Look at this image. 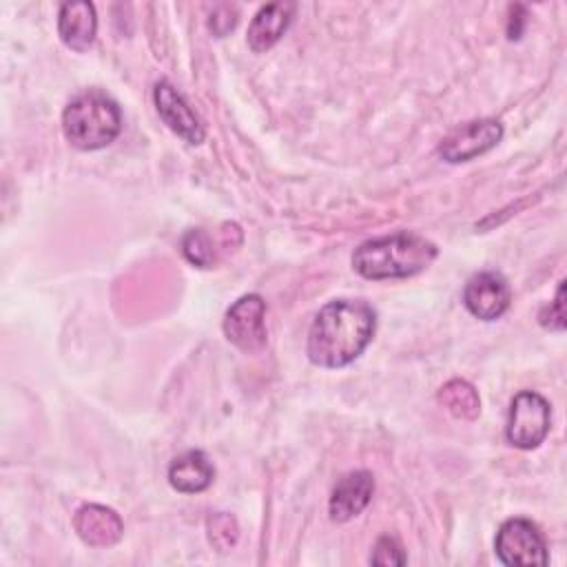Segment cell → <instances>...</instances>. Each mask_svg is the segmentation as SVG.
Wrapping results in <instances>:
<instances>
[{
	"mask_svg": "<svg viewBox=\"0 0 567 567\" xmlns=\"http://www.w3.org/2000/svg\"><path fill=\"white\" fill-rule=\"evenodd\" d=\"M374 328L377 315L365 301H330L310 326L308 359L321 368H343L368 348Z\"/></svg>",
	"mask_w": 567,
	"mask_h": 567,
	"instance_id": "cell-1",
	"label": "cell"
},
{
	"mask_svg": "<svg viewBox=\"0 0 567 567\" xmlns=\"http://www.w3.org/2000/svg\"><path fill=\"white\" fill-rule=\"evenodd\" d=\"M439 250L416 233H394L363 241L354 255L352 266L365 279H401L425 270Z\"/></svg>",
	"mask_w": 567,
	"mask_h": 567,
	"instance_id": "cell-2",
	"label": "cell"
},
{
	"mask_svg": "<svg viewBox=\"0 0 567 567\" xmlns=\"http://www.w3.org/2000/svg\"><path fill=\"white\" fill-rule=\"evenodd\" d=\"M62 131L71 146L97 151L109 146L122 131V111L102 91L75 95L62 113Z\"/></svg>",
	"mask_w": 567,
	"mask_h": 567,
	"instance_id": "cell-3",
	"label": "cell"
},
{
	"mask_svg": "<svg viewBox=\"0 0 567 567\" xmlns=\"http://www.w3.org/2000/svg\"><path fill=\"white\" fill-rule=\"evenodd\" d=\"M551 423V408L538 392L525 390L512 399L505 436L518 450L538 447Z\"/></svg>",
	"mask_w": 567,
	"mask_h": 567,
	"instance_id": "cell-4",
	"label": "cell"
},
{
	"mask_svg": "<svg viewBox=\"0 0 567 567\" xmlns=\"http://www.w3.org/2000/svg\"><path fill=\"white\" fill-rule=\"evenodd\" d=\"M496 556L503 565H547V545L538 527L527 518H509L496 532Z\"/></svg>",
	"mask_w": 567,
	"mask_h": 567,
	"instance_id": "cell-5",
	"label": "cell"
},
{
	"mask_svg": "<svg viewBox=\"0 0 567 567\" xmlns=\"http://www.w3.org/2000/svg\"><path fill=\"white\" fill-rule=\"evenodd\" d=\"M503 137V126L498 120L483 117V120H472L465 122L456 128H452L439 144V155L450 162H470L489 148H494Z\"/></svg>",
	"mask_w": 567,
	"mask_h": 567,
	"instance_id": "cell-6",
	"label": "cell"
},
{
	"mask_svg": "<svg viewBox=\"0 0 567 567\" xmlns=\"http://www.w3.org/2000/svg\"><path fill=\"white\" fill-rule=\"evenodd\" d=\"M266 301L259 295L239 297L224 317L226 339L244 352H257L266 346Z\"/></svg>",
	"mask_w": 567,
	"mask_h": 567,
	"instance_id": "cell-7",
	"label": "cell"
},
{
	"mask_svg": "<svg viewBox=\"0 0 567 567\" xmlns=\"http://www.w3.org/2000/svg\"><path fill=\"white\" fill-rule=\"evenodd\" d=\"M512 301V290L501 272L494 270H483L470 277L463 290V303L465 308L483 319V321H494L498 319Z\"/></svg>",
	"mask_w": 567,
	"mask_h": 567,
	"instance_id": "cell-8",
	"label": "cell"
},
{
	"mask_svg": "<svg viewBox=\"0 0 567 567\" xmlns=\"http://www.w3.org/2000/svg\"><path fill=\"white\" fill-rule=\"evenodd\" d=\"M153 100H155V109H157L162 122L173 133H177L188 144L204 142L206 131H204L202 120L197 117V113L188 106V102L182 97V93L168 80H159L155 84Z\"/></svg>",
	"mask_w": 567,
	"mask_h": 567,
	"instance_id": "cell-9",
	"label": "cell"
},
{
	"mask_svg": "<svg viewBox=\"0 0 567 567\" xmlns=\"http://www.w3.org/2000/svg\"><path fill=\"white\" fill-rule=\"evenodd\" d=\"M372 494H374V476L370 472L365 470L348 472L346 476L339 478V483L332 489V496L328 503L330 518L337 523H346L354 518L368 507Z\"/></svg>",
	"mask_w": 567,
	"mask_h": 567,
	"instance_id": "cell-10",
	"label": "cell"
},
{
	"mask_svg": "<svg viewBox=\"0 0 567 567\" xmlns=\"http://www.w3.org/2000/svg\"><path fill=\"white\" fill-rule=\"evenodd\" d=\"M78 536L91 547H111L122 538V518L104 505H82L73 518Z\"/></svg>",
	"mask_w": 567,
	"mask_h": 567,
	"instance_id": "cell-11",
	"label": "cell"
},
{
	"mask_svg": "<svg viewBox=\"0 0 567 567\" xmlns=\"http://www.w3.org/2000/svg\"><path fill=\"white\" fill-rule=\"evenodd\" d=\"M97 31V18L95 7L86 0L78 2H64L58 13V33L60 40L73 49V51H86Z\"/></svg>",
	"mask_w": 567,
	"mask_h": 567,
	"instance_id": "cell-12",
	"label": "cell"
},
{
	"mask_svg": "<svg viewBox=\"0 0 567 567\" xmlns=\"http://www.w3.org/2000/svg\"><path fill=\"white\" fill-rule=\"evenodd\" d=\"M297 4L295 2H272L257 11L248 27V47L255 53L268 51L279 42V38L286 33V29L292 22Z\"/></svg>",
	"mask_w": 567,
	"mask_h": 567,
	"instance_id": "cell-13",
	"label": "cell"
},
{
	"mask_svg": "<svg viewBox=\"0 0 567 567\" xmlns=\"http://www.w3.org/2000/svg\"><path fill=\"white\" fill-rule=\"evenodd\" d=\"M215 478V467L199 450H188L173 458L168 467V483L182 494L204 492Z\"/></svg>",
	"mask_w": 567,
	"mask_h": 567,
	"instance_id": "cell-14",
	"label": "cell"
},
{
	"mask_svg": "<svg viewBox=\"0 0 567 567\" xmlns=\"http://www.w3.org/2000/svg\"><path fill=\"white\" fill-rule=\"evenodd\" d=\"M439 403L454 416L461 421H472L478 416L481 412V399L478 392L474 390L472 383L463 381V379H452L447 381L439 394H436Z\"/></svg>",
	"mask_w": 567,
	"mask_h": 567,
	"instance_id": "cell-15",
	"label": "cell"
},
{
	"mask_svg": "<svg viewBox=\"0 0 567 567\" xmlns=\"http://www.w3.org/2000/svg\"><path fill=\"white\" fill-rule=\"evenodd\" d=\"M182 252H184V257H186L190 264H195V266H199V268H208V266H213V261H215L213 244H210L208 235L202 233V230H188V233L184 235V239H182Z\"/></svg>",
	"mask_w": 567,
	"mask_h": 567,
	"instance_id": "cell-16",
	"label": "cell"
},
{
	"mask_svg": "<svg viewBox=\"0 0 567 567\" xmlns=\"http://www.w3.org/2000/svg\"><path fill=\"white\" fill-rule=\"evenodd\" d=\"M237 536H239V529H237V523L233 516L217 514V516L208 518V538L219 551L230 549L237 543Z\"/></svg>",
	"mask_w": 567,
	"mask_h": 567,
	"instance_id": "cell-17",
	"label": "cell"
},
{
	"mask_svg": "<svg viewBox=\"0 0 567 567\" xmlns=\"http://www.w3.org/2000/svg\"><path fill=\"white\" fill-rule=\"evenodd\" d=\"M370 560L374 565H403L405 563V554H403L401 545L394 538L383 536V538L377 540Z\"/></svg>",
	"mask_w": 567,
	"mask_h": 567,
	"instance_id": "cell-18",
	"label": "cell"
},
{
	"mask_svg": "<svg viewBox=\"0 0 567 567\" xmlns=\"http://www.w3.org/2000/svg\"><path fill=\"white\" fill-rule=\"evenodd\" d=\"M540 323L549 330H565V281L556 290V299L540 312Z\"/></svg>",
	"mask_w": 567,
	"mask_h": 567,
	"instance_id": "cell-19",
	"label": "cell"
},
{
	"mask_svg": "<svg viewBox=\"0 0 567 567\" xmlns=\"http://www.w3.org/2000/svg\"><path fill=\"white\" fill-rule=\"evenodd\" d=\"M210 29H213V33L215 35H224V33H228L235 24H237V11H235V7H228L226 9V16H219V11H215V18H210Z\"/></svg>",
	"mask_w": 567,
	"mask_h": 567,
	"instance_id": "cell-20",
	"label": "cell"
}]
</instances>
